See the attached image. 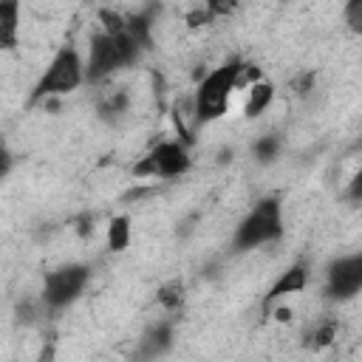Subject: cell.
Here are the masks:
<instances>
[{"label":"cell","mask_w":362,"mask_h":362,"mask_svg":"<svg viewBox=\"0 0 362 362\" xmlns=\"http://www.w3.org/2000/svg\"><path fill=\"white\" fill-rule=\"evenodd\" d=\"M139 42L136 37L124 28L119 34H107V31H99L93 34L90 40V54H88V62H85V79L88 82H99L105 76H110L116 68L127 65L136 54H139Z\"/></svg>","instance_id":"obj_1"},{"label":"cell","mask_w":362,"mask_h":362,"mask_svg":"<svg viewBox=\"0 0 362 362\" xmlns=\"http://www.w3.org/2000/svg\"><path fill=\"white\" fill-rule=\"evenodd\" d=\"M238 71H240V62L232 59V62H223L218 68H212L195 88L192 93V102H195V119L198 122H215L226 113L229 107V96L232 90L238 88Z\"/></svg>","instance_id":"obj_2"},{"label":"cell","mask_w":362,"mask_h":362,"mask_svg":"<svg viewBox=\"0 0 362 362\" xmlns=\"http://www.w3.org/2000/svg\"><path fill=\"white\" fill-rule=\"evenodd\" d=\"M82 82H85V62H82L79 51L74 45H62L54 54V59L48 62L45 74L37 79L31 102H42V99H51V96H65V93L76 90Z\"/></svg>","instance_id":"obj_3"},{"label":"cell","mask_w":362,"mask_h":362,"mask_svg":"<svg viewBox=\"0 0 362 362\" xmlns=\"http://www.w3.org/2000/svg\"><path fill=\"white\" fill-rule=\"evenodd\" d=\"M280 235H283V206H280V198L269 195V198H260L249 209V215L238 223V229H235V249L246 252V249L272 243Z\"/></svg>","instance_id":"obj_4"},{"label":"cell","mask_w":362,"mask_h":362,"mask_svg":"<svg viewBox=\"0 0 362 362\" xmlns=\"http://www.w3.org/2000/svg\"><path fill=\"white\" fill-rule=\"evenodd\" d=\"M90 280V269L82 263H68L59 266L57 272H51L45 277V288H42V300L48 308H62L68 303H74L79 297V291L88 286Z\"/></svg>","instance_id":"obj_5"},{"label":"cell","mask_w":362,"mask_h":362,"mask_svg":"<svg viewBox=\"0 0 362 362\" xmlns=\"http://www.w3.org/2000/svg\"><path fill=\"white\" fill-rule=\"evenodd\" d=\"M189 170V156L181 141H158L136 167V175H153V178H175Z\"/></svg>","instance_id":"obj_6"},{"label":"cell","mask_w":362,"mask_h":362,"mask_svg":"<svg viewBox=\"0 0 362 362\" xmlns=\"http://www.w3.org/2000/svg\"><path fill=\"white\" fill-rule=\"evenodd\" d=\"M356 291H362V252L339 257L328 269V294L331 297L345 300V297H354Z\"/></svg>","instance_id":"obj_7"},{"label":"cell","mask_w":362,"mask_h":362,"mask_svg":"<svg viewBox=\"0 0 362 362\" xmlns=\"http://www.w3.org/2000/svg\"><path fill=\"white\" fill-rule=\"evenodd\" d=\"M170 342H173V331H170V325H167V322L153 325V328L139 339L136 356H139L141 362H153L156 356H161V354L170 348Z\"/></svg>","instance_id":"obj_8"},{"label":"cell","mask_w":362,"mask_h":362,"mask_svg":"<svg viewBox=\"0 0 362 362\" xmlns=\"http://www.w3.org/2000/svg\"><path fill=\"white\" fill-rule=\"evenodd\" d=\"M305 283H308L305 266H291V269H286V272L277 277V283L269 288L263 305H272L274 300H280V297H286V294H300V291L305 288Z\"/></svg>","instance_id":"obj_9"},{"label":"cell","mask_w":362,"mask_h":362,"mask_svg":"<svg viewBox=\"0 0 362 362\" xmlns=\"http://www.w3.org/2000/svg\"><path fill=\"white\" fill-rule=\"evenodd\" d=\"M17 28H20V6L0 3V45L6 51L17 45Z\"/></svg>","instance_id":"obj_10"},{"label":"cell","mask_w":362,"mask_h":362,"mask_svg":"<svg viewBox=\"0 0 362 362\" xmlns=\"http://www.w3.org/2000/svg\"><path fill=\"white\" fill-rule=\"evenodd\" d=\"M272 99H274V85L266 82V79L255 82V85L249 88V96H246V116H249V119L260 116V113L272 105Z\"/></svg>","instance_id":"obj_11"},{"label":"cell","mask_w":362,"mask_h":362,"mask_svg":"<svg viewBox=\"0 0 362 362\" xmlns=\"http://www.w3.org/2000/svg\"><path fill=\"white\" fill-rule=\"evenodd\" d=\"M127 243H130V221L124 215H119L107 226V246L113 252H122V249H127Z\"/></svg>","instance_id":"obj_12"},{"label":"cell","mask_w":362,"mask_h":362,"mask_svg":"<svg viewBox=\"0 0 362 362\" xmlns=\"http://www.w3.org/2000/svg\"><path fill=\"white\" fill-rule=\"evenodd\" d=\"M277 153H280V139H277V136H263V139L255 144V156H257L260 161H272Z\"/></svg>","instance_id":"obj_13"},{"label":"cell","mask_w":362,"mask_h":362,"mask_svg":"<svg viewBox=\"0 0 362 362\" xmlns=\"http://www.w3.org/2000/svg\"><path fill=\"white\" fill-rule=\"evenodd\" d=\"M345 23H348L351 31L362 34V0H351L345 6Z\"/></svg>","instance_id":"obj_14"},{"label":"cell","mask_w":362,"mask_h":362,"mask_svg":"<svg viewBox=\"0 0 362 362\" xmlns=\"http://www.w3.org/2000/svg\"><path fill=\"white\" fill-rule=\"evenodd\" d=\"M348 198H354V201H359V198H362V170L351 178V184H348Z\"/></svg>","instance_id":"obj_15"},{"label":"cell","mask_w":362,"mask_h":362,"mask_svg":"<svg viewBox=\"0 0 362 362\" xmlns=\"http://www.w3.org/2000/svg\"><path fill=\"white\" fill-rule=\"evenodd\" d=\"M331 337H334V325L328 322V325H322V328L314 334V342H317V345H328V342H331Z\"/></svg>","instance_id":"obj_16"},{"label":"cell","mask_w":362,"mask_h":362,"mask_svg":"<svg viewBox=\"0 0 362 362\" xmlns=\"http://www.w3.org/2000/svg\"><path fill=\"white\" fill-rule=\"evenodd\" d=\"M37 362H54V351H51V348H45V351L37 356Z\"/></svg>","instance_id":"obj_17"}]
</instances>
